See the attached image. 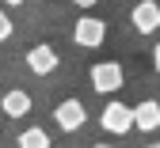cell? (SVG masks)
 <instances>
[{
    "label": "cell",
    "mask_w": 160,
    "mask_h": 148,
    "mask_svg": "<svg viewBox=\"0 0 160 148\" xmlns=\"http://www.w3.org/2000/svg\"><path fill=\"white\" fill-rule=\"evenodd\" d=\"M27 69L38 72V76H50V72L57 69V53H53V46H34V50L27 53Z\"/></svg>",
    "instance_id": "obj_7"
},
{
    "label": "cell",
    "mask_w": 160,
    "mask_h": 148,
    "mask_svg": "<svg viewBox=\"0 0 160 148\" xmlns=\"http://www.w3.org/2000/svg\"><path fill=\"white\" fill-rule=\"evenodd\" d=\"M27 110H31V95H27V91L15 88V91L4 95V114H8V118H23Z\"/></svg>",
    "instance_id": "obj_8"
},
{
    "label": "cell",
    "mask_w": 160,
    "mask_h": 148,
    "mask_svg": "<svg viewBox=\"0 0 160 148\" xmlns=\"http://www.w3.org/2000/svg\"><path fill=\"white\" fill-rule=\"evenodd\" d=\"M0 38H12V19L0 15Z\"/></svg>",
    "instance_id": "obj_10"
},
{
    "label": "cell",
    "mask_w": 160,
    "mask_h": 148,
    "mask_svg": "<svg viewBox=\"0 0 160 148\" xmlns=\"http://www.w3.org/2000/svg\"><path fill=\"white\" fill-rule=\"evenodd\" d=\"M122 65L118 61H99V65H92V88L99 95H114L118 88H122Z\"/></svg>",
    "instance_id": "obj_2"
},
{
    "label": "cell",
    "mask_w": 160,
    "mask_h": 148,
    "mask_svg": "<svg viewBox=\"0 0 160 148\" xmlns=\"http://www.w3.org/2000/svg\"><path fill=\"white\" fill-rule=\"evenodd\" d=\"M19 144H23V148H46V144H50V133L38 129V125H31V129L19 133Z\"/></svg>",
    "instance_id": "obj_9"
},
{
    "label": "cell",
    "mask_w": 160,
    "mask_h": 148,
    "mask_svg": "<svg viewBox=\"0 0 160 148\" xmlns=\"http://www.w3.org/2000/svg\"><path fill=\"white\" fill-rule=\"evenodd\" d=\"M103 38H107V23H103V19H95V15H80L76 19V27H72V42H76V46L95 50Z\"/></svg>",
    "instance_id": "obj_4"
},
{
    "label": "cell",
    "mask_w": 160,
    "mask_h": 148,
    "mask_svg": "<svg viewBox=\"0 0 160 148\" xmlns=\"http://www.w3.org/2000/svg\"><path fill=\"white\" fill-rule=\"evenodd\" d=\"M130 23L141 31V34H152L160 27V4H156V0H137L133 12H130Z\"/></svg>",
    "instance_id": "obj_5"
},
{
    "label": "cell",
    "mask_w": 160,
    "mask_h": 148,
    "mask_svg": "<svg viewBox=\"0 0 160 148\" xmlns=\"http://www.w3.org/2000/svg\"><path fill=\"white\" fill-rule=\"evenodd\" d=\"M76 8H92V4H99V0H72Z\"/></svg>",
    "instance_id": "obj_12"
},
{
    "label": "cell",
    "mask_w": 160,
    "mask_h": 148,
    "mask_svg": "<svg viewBox=\"0 0 160 148\" xmlns=\"http://www.w3.org/2000/svg\"><path fill=\"white\" fill-rule=\"evenodd\" d=\"M152 69H156V72H160V46H156V50H152Z\"/></svg>",
    "instance_id": "obj_11"
},
{
    "label": "cell",
    "mask_w": 160,
    "mask_h": 148,
    "mask_svg": "<svg viewBox=\"0 0 160 148\" xmlns=\"http://www.w3.org/2000/svg\"><path fill=\"white\" fill-rule=\"evenodd\" d=\"M133 118H137V129H141V133L160 129V103H156V99H141V103L133 107Z\"/></svg>",
    "instance_id": "obj_6"
},
{
    "label": "cell",
    "mask_w": 160,
    "mask_h": 148,
    "mask_svg": "<svg viewBox=\"0 0 160 148\" xmlns=\"http://www.w3.org/2000/svg\"><path fill=\"white\" fill-rule=\"evenodd\" d=\"M53 122H57V129L76 133V129H84L88 110H84V103H80V99H65V103H57V107H53Z\"/></svg>",
    "instance_id": "obj_3"
},
{
    "label": "cell",
    "mask_w": 160,
    "mask_h": 148,
    "mask_svg": "<svg viewBox=\"0 0 160 148\" xmlns=\"http://www.w3.org/2000/svg\"><path fill=\"white\" fill-rule=\"evenodd\" d=\"M99 125H103L107 133H114V137H122V133L137 129V118H133V107H126V103L111 99L107 107H103V114H99Z\"/></svg>",
    "instance_id": "obj_1"
},
{
    "label": "cell",
    "mask_w": 160,
    "mask_h": 148,
    "mask_svg": "<svg viewBox=\"0 0 160 148\" xmlns=\"http://www.w3.org/2000/svg\"><path fill=\"white\" fill-rule=\"evenodd\" d=\"M4 4H23V0H4Z\"/></svg>",
    "instance_id": "obj_13"
}]
</instances>
